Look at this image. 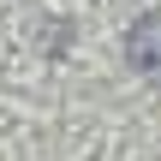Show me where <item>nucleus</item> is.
<instances>
[{
	"label": "nucleus",
	"mask_w": 161,
	"mask_h": 161,
	"mask_svg": "<svg viewBox=\"0 0 161 161\" xmlns=\"http://www.w3.org/2000/svg\"><path fill=\"white\" fill-rule=\"evenodd\" d=\"M125 66L161 72V6L143 12V18H131V30H125Z\"/></svg>",
	"instance_id": "nucleus-1"
}]
</instances>
